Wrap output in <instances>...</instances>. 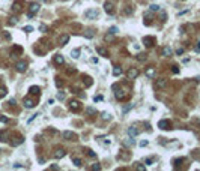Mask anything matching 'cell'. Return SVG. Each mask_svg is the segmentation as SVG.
Wrapping results in <instances>:
<instances>
[{
  "label": "cell",
  "instance_id": "1",
  "mask_svg": "<svg viewBox=\"0 0 200 171\" xmlns=\"http://www.w3.org/2000/svg\"><path fill=\"white\" fill-rule=\"evenodd\" d=\"M138 75H140V71H138L137 68H129L128 69V74H126L128 80H136Z\"/></svg>",
  "mask_w": 200,
  "mask_h": 171
},
{
  "label": "cell",
  "instance_id": "2",
  "mask_svg": "<svg viewBox=\"0 0 200 171\" xmlns=\"http://www.w3.org/2000/svg\"><path fill=\"white\" fill-rule=\"evenodd\" d=\"M104 11L107 12V14L113 15V14H114V5H113V2H110V0H107V2L104 3Z\"/></svg>",
  "mask_w": 200,
  "mask_h": 171
},
{
  "label": "cell",
  "instance_id": "3",
  "mask_svg": "<svg viewBox=\"0 0 200 171\" xmlns=\"http://www.w3.org/2000/svg\"><path fill=\"white\" fill-rule=\"evenodd\" d=\"M80 108H81L80 101H75V99L69 101V110H72V111H80Z\"/></svg>",
  "mask_w": 200,
  "mask_h": 171
},
{
  "label": "cell",
  "instance_id": "4",
  "mask_svg": "<svg viewBox=\"0 0 200 171\" xmlns=\"http://www.w3.org/2000/svg\"><path fill=\"white\" fill-rule=\"evenodd\" d=\"M167 86V80L166 78H158L157 81H155V89L157 90H161V89H164Z\"/></svg>",
  "mask_w": 200,
  "mask_h": 171
},
{
  "label": "cell",
  "instance_id": "5",
  "mask_svg": "<svg viewBox=\"0 0 200 171\" xmlns=\"http://www.w3.org/2000/svg\"><path fill=\"white\" fill-rule=\"evenodd\" d=\"M39 11V3H36V2H33V3H30V11H29V17H33V15L36 14V12Z\"/></svg>",
  "mask_w": 200,
  "mask_h": 171
},
{
  "label": "cell",
  "instance_id": "6",
  "mask_svg": "<svg viewBox=\"0 0 200 171\" xmlns=\"http://www.w3.org/2000/svg\"><path fill=\"white\" fill-rule=\"evenodd\" d=\"M158 126H160L161 129H166V131H170V129H173V126H171V123H170L169 120H160Z\"/></svg>",
  "mask_w": 200,
  "mask_h": 171
},
{
  "label": "cell",
  "instance_id": "7",
  "mask_svg": "<svg viewBox=\"0 0 200 171\" xmlns=\"http://www.w3.org/2000/svg\"><path fill=\"white\" fill-rule=\"evenodd\" d=\"M114 96H116V99H119V101H123L125 98H126V90H116L114 89Z\"/></svg>",
  "mask_w": 200,
  "mask_h": 171
},
{
  "label": "cell",
  "instance_id": "8",
  "mask_svg": "<svg viewBox=\"0 0 200 171\" xmlns=\"http://www.w3.org/2000/svg\"><path fill=\"white\" fill-rule=\"evenodd\" d=\"M63 138H65V140L75 141V140H77V135H75L74 132H71V131H65V132H63Z\"/></svg>",
  "mask_w": 200,
  "mask_h": 171
},
{
  "label": "cell",
  "instance_id": "9",
  "mask_svg": "<svg viewBox=\"0 0 200 171\" xmlns=\"http://www.w3.org/2000/svg\"><path fill=\"white\" fill-rule=\"evenodd\" d=\"M15 68H17L18 72H24V71L27 69V63H26V62H18L17 65H15Z\"/></svg>",
  "mask_w": 200,
  "mask_h": 171
},
{
  "label": "cell",
  "instance_id": "10",
  "mask_svg": "<svg viewBox=\"0 0 200 171\" xmlns=\"http://www.w3.org/2000/svg\"><path fill=\"white\" fill-rule=\"evenodd\" d=\"M66 155V152H65V149H57L56 152H54V158L56 159H62V158Z\"/></svg>",
  "mask_w": 200,
  "mask_h": 171
},
{
  "label": "cell",
  "instance_id": "11",
  "mask_svg": "<svg viewBox=\"0 0 200 171\" xmlns=\"http://www.w3.org/2000/svg\"><path fill=\"white\" fill-rule=\"evenodd\" d=\"M86 17H87V18H98V11H96V9H89V11H86Z\"/></svg>",
  "mask_w": 200,
  "mask_h": 171
},
{
  "label": "cell",
  "instance_id": "12",
  "mask_svg": "<svg viewBox=\"0 0 200 171\" xmlns=\"http://www.w3.org/2000/svg\"><path fill=\"white\" fill-rule=\"evenodd\" d=\"M69 42V35H62V38H60V41H59V44L60 45H66V44Z\"/></svg>",
  "mask_w": 200,
  "mask_h": 171
},
{
  "label": "cell",
  "instance_id": "13",
  "mask_svg": "<svg viewBox=\"0 0 200 171\" xmlns=\"http://www.w3.org/2000/svg\"><path fill=\"white\" fill-rule=\"evenodd\" d=\"M54 63H56V65H63V63H65V59H63V56L57 54V56L54 57Z\"/></svg>",
  "mask_w": 200,
  "mask_h": 171
},
{
  "label": "cell",
  "instance_id": "14",
  "mask_svg": "<svg viewBox=\"0 0 200 171\" xmlns=\"http://www.w3.org/2000/svg\"><path fill=\"white\" fill-rule=\"evenodd\" d=\"M143 42H145V45L148 47V48L153 45V39H152V38H149V36H146V38L143 39Z\"/></svg>",
  "mask_w": 200,
  "mask_h": 171
},
{
  "label": "cell",
  "instance_id": "15",
  "mask_svg": "<svg viewBox=\"0 0 200 171\" xmlns=\"http://www.w3.org/2000/svg\"><path fill=\"white\" fill-rule=\"evenodd\" d=\"M35 105H36V104H35L32 99H27V98L24 99V107H26V108H32V107H35Z\"/></svg>",
  "mask_w": 200,
  "mask_h": 171
},
{
  "label": "cell",
  "instance_id": "16",
  "mask_svg": "<svg viewBox=\"0 0 200 171\" xmlns=\"http://www.w3.org/2000/svg\"><path fill=\"white\" fill-rule=\"evenodd\" d=\"M146 77H148V78H152V77H155V69H153L152 66L146 69Z\"/></svg>",
  "mask_w": 200,
  "mask_h": 171
},
{
  "label": "cell",
  "instance_id": "17",
  "mask_svg": "<svg viewBox=\"0 0 200 171\" xmlns=\"http://www.w3.org/2000/svg\"><path fill=\"white\" fill-rule=\"evenodd\" d=\"M137 129H136V126H131V128H128V135L129 137H136L137 135Z\"/></svg>",
  "mask_w": 200,
  "mask_h": 171
},
{
  "label": "cell",
  "instance_id": "18",
  "mask_svg": "<svg viewBox=\"0 0 200 171\" xmlns=\"http://www.w3.org/2000/svg\"><path fill=\"white\" fill-rule=\"evenodd\" d=\"M80 54H81V50H80V48H74V50H72V53H71V56L74 57V59H78Z\"/></svg>",
  "mask_w": 200,
  "mask_h": 171
},
{
  "label": "cell",
  "instance_id": "19",
  "mask_svg": "<svg viewBox=\"0 0 200 171\" xmlns=\"http://www.w3.org/2000/svg\"><path fill=\"white\" fill-rule=\"evenodd\" d=\"M29 92H30V93H33V95H39L41 89L38 87V86H33V87H30V89H29Z\"/></svg>",
  "mask_w": 200,
  "mask_h": 171
},
{
  "label": "cell",
  "instance_id": "20",
  "mask_svg": "<svg viewBox=\"0 0 200 171\" xmlns=\"http://www.w3.org/2000/svg\"><path fill=\"white\" fill-rule=\"evenodd\" d=\"M98 53H99L101 56H104V57H108V51L104 50V48H101V47H98Z\"/></svg>",
  "mask_w": 200,
  "mask_h": 171
},
{
  "label": "cell",
  "instance_id": "21",
  "mask_svg": "<svg viewBox=\"0 0 200 171\" xmlns=\"http://www.w3.org/2000/svg\"><path fill=\"white\" fill-rule=\"evenodd\" d=\"M171 54V48L170 47H164L162 48V56H170Z\"/></svg>",
  "mask_w": 200,
  "mask_h": 171
},
{
  "label": "cell",
  "instance_id": "22",
  "mask_svg": "<svg viewBox=\"0 0 200 171\" xmlns=\"http://www.w3.org/2000/svg\"><path fill=\"white\" fill-rule=\"evenodd\" d=\"M146 59H148V56H146L145 53H140V54H137V60H140V62H145Z\"/></svg>",
  "mask_w": 200,
  "mask_h": 171
},
{
  "label": "cell",
  "instance_id": "23",
  "mask_svg": "<svg viewBox=\"0 0 200 171\" xmlns=\"http://www.w3.org/2000/svg\"><path fill=\"white\" fill-rule=\"evenodd\" d=\"M120 74H122V69H120L119 66H116V68L113 69V75H114V77H119Z\"/></svg>",
  "mask_w": 200,
  "mask_h": 171
},
{
  "label": "cell",
  "instance_id": "24",
  "mask_svg": "<svg viewBox=\"0 0 200 171\" xmlns=\"http://www.w3.org/2000/svg\"><path fill=\"white\" fill-rule=\"evenodd\" d=\"M72 162H74L75 167H81V159H78V158H74V159H72Z\"/></svg>",
  "mask_w": 200,
  "mask_h": 171
},
{
  "label": "cell",
  "instance_id": "25",
  "mask_svg": "<svg viewBox=\"0 0 200 171\" xmlns=\"http://www.w3.org/2000/svg\"><path fill=\"white\" fill-rule=\"evenodd\" d=\"M117 32H119V28L117 27H110V30H108V33H111V35H116Z\"/></svg>",
  "mask_w": 200,
  "mask_h": 171
},
{
  "label": "cell",
  "instance_id": "26",
  "mask_svg": "<svg viewBox=\"0 0 200 171\" xmlns=\"http://www.w3.org/2000/svg\"><path fill=\"white\" fill-rule=\"evenodd\" d=\"M84 36H86V38H89V39H90V38H93V32L87 30V32H86V33H84Z\"/></svg>",
  "mask_w": 200,
  "mask_h": 171
},
{
  "label": "cell",
  "instance_id": "27",
  "mask_svg": "<svg viewBox=\"0 0 200 171\" xmlns=\"http://www.w3.org/2000/svg\"><path fill=\"white\" fill-rule=\"evenodd\" d=\"M84 84L87 86V87H89V86L92 84V81H90V78H89V77H84Z\"/></svg>",
  "mask_w": 200,
  "mask_h": 171
},
{
  "label": "cell",
  "instance_id": "28",
  "mask_svg": "<svg viewBox=\"0 0 200 171\" xmlns=\"http://www.w3.org/2000/svg\"><path fill=\"white\" fill-rule=\"evenodd\" d=\"M86 111H87V114H95V113H96V110H95V108H92V107H89L87 110H86Z\"/></svg>",
  "mask_w": 200,
  "mask_h": 171
},
{
  "label": "cell",
  "instance_id": "29",
  "mask_svg": "<svg viewBox=\"0 0 200 171\" xmlns=\"http://www.w3.org/2000/svg\"><path fill=\"white\" fill-rule=\"evenodd\" d=\"M56 86H57L59 89H62V87H63V83H62V81H60L59 78H57V80H56Z\"/></svg>",
  "mask_w": 200,
  "mask_h": 171
},
{
  "label": "cell",
  "instance_id": "30",
  "mask_svg": "<svg viewBox=\"0 0 200 171\" xmlns=\"http://www.w3.org/2000/svg\"><path fill=\"white\" fill-rule=\"evenodd\" d=\"M5 95H6V89L5 87H0V98L5 96Z\"/></svg>",
  "mask_w": 200,
  "mask_h": 171
},
{
  "label": "cell",
  "instance_id": "31",
  "mask_svg": "<svg viewBox=\"0 0 200 171\" xmlns=\"http://www.w3.org/2000/svg\"><path fill=\"white\" fill-rule=\"evenodd\" d=\"M150 11H160V6L158 5H150Z\"/></svg>",
  "mask_w": 200,
  "mask_h": 171
},
{
  "label": "cell",
  "instance_id": "32",
  "mask_svg": "<svg viewBox=\"0 0 200 171\" xmlns=\"http://www.w3.org/2000/svg\"><path fill=\"white\" fill-rule=\"evenodd\" d=\"M24 32H33V27H32V26H26V27H24Z\"/></svg>",
  "mask_w": 200,
  "mask_h": 171
},
{
  "label": "cell",
  "instance_id": "33",
  "mask_svg": "<svg viewBox=\"0 0 200 171\" xmlns=\"http://www.w3.org/2000/svg\"><path fill=\"white\" fill-rule=\"evenodd\" d=\"M92 170H96V171H98V170H101V165H99V164H95V165L92 167Z\"/></svg>",
  "mask_w": 200,
  "mask_h": 171
},
{
  "label": "cell",
  "instance_id": "34",
  "mask_svg": "<svg viewBox=\"0 0 200 171\" xmlns=\"http://www.w3.org/2000/svg\"><path fill=\"white\" fill-rule=\"evenodd\" d=\"M171 71H173V74H179V68H178V66H173V69H171Z\"/></svg>",
  "mask_w": 200,
  "mask_h": 171
},
{
  "label": "cell",
  "instance_id": "35",
  "mask_svg": "<svg viewBox=\"0 0 200 171\" xmlns=\"http://www.w3.org/2000/svg\"><path fill=\"white\" fill-rule=\"evenodd\" d=\"M105 41H113V35H111V33L107 35V36H105Z\"/></svg>",
  "mask_w": 200,
  "mask_h": 171
},
{
  "label": "cell",
  "instance_id": "36",
  "mask_svg": "<svg viewBox=\"0 0 200 171\" xmlns=\"http://www.w3.org/2000/svg\"><path fill=\"white\" fill-rule=\"evenodd\" d=\"M89 156H90V158H95V156H96V153H95V152H92V150H89Z\"/></svg>",
  "mask_w": 200,
  "mask_h": 171
},
{
  "label": "cell",
  "instance_id": "37",
  "mask_svg": "<svg viewBox=\"0 0 200 171\" xmlns=\"http://www.w3.org/2000/svg\"><path fill=\"white\" fill-rule=\"evenodd\" d=\"M102 117H104V119H105V120H110V114H108V113H105V114H102Z\"/></svg>",
  "mask_w": 200,
  "mask_h": 171
},
{
  "label": "cell",
  "instance_id": "38",
  "mask_svg": "<svg viewBox=\"0 0 200 171\" xmlns=\"http://www.w3.org/2000/svg\"><path fill=\"white\" fill-rule=\"evenodd\" d=\"M152 162H153V159H150V158H148V159H146V164H148V165H150Z\"/></svg>",
  "mask_w": 200,
  "mask_h": 171
},
{
  "label": "cell",
  "instance_id": "39",
  "mask_svg": "<svg viewBox=\"0 0 200 171\" xmlns=\"http://www.w3.org/2000/svg\"><path fill=\"white\" fill-rule=\"evenodd\" d=\"M17 23V18H11V21H9V24H15Z\"/></svg>",
  "mask_w": 200,
  "mask_h": 171
},
{
  "label": "cell",
  "instance_id": "40",
  "mask_svg": "<svg viewBox=\"0 0 200 171\" xmlns=\"http://www.w3.org/2000/svg\"><path fill=\"white\" fill-rule=\"evenodd\" d=\"M0 122H3V123H6V122H8V119H6V117H0Z\"/></svg>",
  "mask_w": 200,
  "mask_h": 171
},
{
  "label": "cell",
  "instance_id": "41",
  "mask_svg": "<svg viewBox=\"0 0 200 171\" xmlns=\"http://www.w3.org/2000/svg\"><path fill=\"white\" fill-rule=\"evenodd\" d=\"M137 170H141L143 171V170H145V165H137Z\"/></svg>",
  "mask_w": 200,
  "mask_h": 171
},
{
  "label": "cell",
  "instance_id": "42",
  "mask_svg": "<svg viewBox=\"0 0 200 171\" xmlns=\"http://www.w3.org/2000/svg\"><path fill=\"white\" fill-rule=\"evenodd\" d=\"M196 51H200V42H197V45H196Z\"/></svg>",
  "mask_w": 200,
  "mask_h": 171
},
{
  "label": "cell",
  "instance_id": "43",
  "mask_svg": "<svg viewBox=\"0 0 200 171\" xmlns=\"http://www.w3.org/2000/svg\"><path fill=\"white\" fill-rule=\"evenodd\" d=\"M45 2H47V0H45Z\"/></svg>",
  "mask_w": 200,
  "mask_h": 171
}]
</instances>
